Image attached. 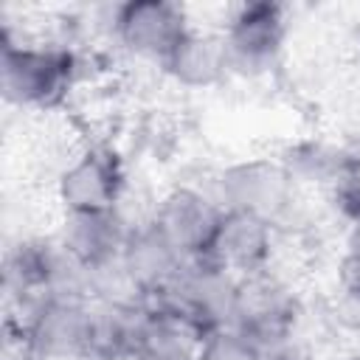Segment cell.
I'll list each match as a JSON object with an SVG mask.
<instances>
[{
    "label": "cell",
    "mask_w": 360,
    "mask_h": 360,
    "mask_svg": "<svg viewBox=\"0 0 360 360\" xmlns=\"http://www.w3.org/2000/svg\"><path fill=\"white\" fill-rule=\"evenodd\" d=\"M239 278L211 259H191L180 276L155 298H149L160 312L180 321L197 338L233 326Z\"/></svg>",
    "instance_id": "6da1fadb"
},
{
    "label": "cell",
    "mask_w": 360,
    "mask_h": 360,
    "mask_svg": "<svg viewBox=\"0 0 360 360\" xmlns=\"http://www.w3.org/2000/svg\"><path fill=\"white\" fill-rule=\"evenodd\" d=\"M76 62L65 48L3 42L0 82L3 96L17 107H56L73 84Z\"/></svg>",
    "instance_id": "7a4b0ae2"
},
{
    "label": "cell",
    "mask_w": 360,
    "mask_h": 360,
    "mask_svg": "<svg viewBox=\"0 0 360 360\" xmlns=\"http://www.w3.org/2000/svg\"><path fill=\"white\" fill-rule=\"evenodd\" d=\"M22 338L42 360H82L96 354L98 315L84 298H39L25 307Z\"/></svg>",
    "instance_id": "3957f363"
},
{
    "label": "cell",
    "mask_w": 360,
    "mask_h": 360,
    "mask_svg": "<svg viewBox=\"0 0 360 360\" xmlns=\"http://www.w3.org/2000/svg\"><path fill=\"white\" fill-rule=\"evenodd\" d=\"M222 39L231 56V70L242 76L270 73L278 65L287 39L284 8L276 3H245L228 20Z\"/></svg>",
    "instance_id": "277c9868"
},
{
    "label": "cell",
    "mask_w": 360,
    "mask_h": 360,
    "mask_svg": "<svg viewBox=\"0 0 360 360\" xmlns=\"http://www.w3.org/2000/svg\"><path fill=\"white\" fill-rule=\"evenodd\" d=\"M292 174L281 160H245L222 172L219 205L276 222L292 202Z\"/></svg>",
    "instance_id": "5b68a950"
},
{
    "label": "cell",
    "mask_w": 360,
    "mask_h": 360,
    "mask_svg": "<svg viewBox=\"0 0 360 360\" xmlns=\"http://www.w3.org/2000/svg\"><path fill=\"white\" fill-rule=\"evenodd\" d=\"M115 37L138 56L163 62L191 31L186 11L169 0H132L115 8Z\"/></svg>",
    "instance_id": "8992f818"
},
{
    "label": "cell",
    "mask_w": 360,
    "mask_h": 360,
    "mask_svg": "<svg viewBox=\"0 0 360 360\" xmlns=\"http://www.w3.org/2000/svg\"><path fill=\"white\" fill-rule=\"evenodd\" d=\"M222 214L225 208L219 200H211L197 188H174L160 200L152 225L191 262L208 256Z\"/></svg>",
    "instance_id": "52a82bcc"
},
{
    "label": "cell",
    "mask_w": 360,
    "mask_h": 360,
    "mask_svg": "<svg viewBox=\"0 0 360 360\" xmlns=\"http://www.w3.org/2000/svg\"><path fill=\"white\" fill-rule=\"evenodd\" d=\"M298 301L287 284H281L267 270L239 278L236 290V309H233V329L245 332L248 338L267 343L284 338L295 329Z\"/></svg>",
    "instance_id": "ba28073f"
},
{
    "label": "cell",
    "mask_w": 360,
    "mask_h": 360,
    "mask_svg": "<svg viewBox=\"0 0 360 360\" xmlns=\"http://www.w3.org/2000/svg\"><path fill=\"white\" fill-rule=\"evenodd\" d=\"M124 186V172L112 152L90 149L79 155L59 177V197L68 214L112 211Z\"/></svg>",
    "instance_id": "9c48e42d"
},
{
    "label": "cell",
    "mask_w": 360,
    "mask_h": 360,
    "mask_svg": "<svg viewBox=\"0 0 360 360\" xmlns=\"http://www.w3.org/2000/svg\"><path fill=\"white\" fill-rule=\"evenodd\" d=\"M129 228L118 217V211H87V214H68L59 245L68 250L73 262L84 270L98 273L121 262V253L129 239Z\"/></svg>",
    "instance_id": "30bf717a"
},
{
    "label": "cell",
    "mask_w": 360,
    "mask_h": 360,
    "mask_svg": "<svg viewBox=\"0 0 360 360\" xmlns=\"http://www.w3.org/2000/svg\"><path fill=\"white\" fill-rule=\"evenodd\" d=\"M270 250H273V222L242 211H225L205 259L225 267L236 278H245L267 270Z\"/></svg>",
    "instance_id": "8fae6325"
},
{
    "label": "cell",
    "mask_w": 360,
    "mask_h": 360,
    "mask_svg": "<svg viewBox=\"0 0 360 360\" xmlns=\"http://www.w3.org/2000/svg\"><path fill=\"white\" fill-rule=\"evenodd\" d=\"M186 256L149 222L129 233L127 248L121 253V270L138 295L155 298L160 295L186 267Z\"/></svg>",
    "instance_id": "7c38bea8"
},
{
    "label": "cell",
    "mask_w": 360,
    "mask_h": 360,
    "mask_svg": "<svg viewBox=\"0 0 360 360\" xmlns=\"http://www.w3.org/2000/svg\"><path fill=\"white\" fill-rule=\"evenodd\" d=\"M166 73L183 87H214L231 73V56L222 34L188 31L177 48L163 59Z\"/></svg>",
    "instance_id": "4fadbf2b"
},
{
    "label": "cell",
    "mask_w": 360,
    "mask_h": 360,
    "mask_svg": "<svg viewBox=\"0 0 360 360\" xmlns=\"http://www.w3.org/2000/svg\"><path fill=\"white\" fill-rule=\"evenodd\" d=\"M352 152L338 149L332 143L323 141H304L287 149V158L281 160L287 166V172L292 174V180H307V183H321V186H332L335 177L343 172V166L349 163Z\"/></svg>",
    "instance_id": "5bb4252c"
},
{
    "label": "cell",
    "mask_w": 360,
    "mask_h": 360,
    "mask_svg": "<svg viewBox=\"0 0 360 360\" xmlns=\"http://www.w3.org/2000/svg\"><path fill=\"white\" fill-rule=\"evenodd\" d=\"M197 360H264V357H262L259 340L228 326V329H219V332H211L208 338H202Z\"/></svg>",
    "instance_id": "9a60e30c"
},
{
    "label": "cell",
    "mask_w": 360,
    "mask_h": 360,
    "mask_svg": "<svg viewBox=\"0 0 360 360\" xmlns=\"http://www.w3.org/2000/svg\"><path fill=\"white\" fill-rule=\"evenodd\" d=\"M329 191H332V200H335L338 211L346 219H352V225H357L360 222V155L349 158V163L335 177Z\"/></svg>",
    "instance_id": "2e32d148"
},
{
    "label": "cell",
    "mask_w": 360,
    "mask_h": 360,
    "mask_svg": "<svg viewBox=\"0 0 360 360\" xmlns=\"http://www.w3.org/2000/svg\"><path fill=\"white\" fill-rule=\"evenodd\" d=\"M340 276H343L346 292L360 301V222L352 228V236L346 242V256H343Z\"/></svg>",
    "instance_id": "e0dca14e"
},
{
    "label": "cell",
    "mask_w": 360,
    "mask_h": 360,
    "mask_svg": "<svg viewBox=\"0 0 360 360\" xmlns=\"http://www.w3.org/2000/svg\"><path fill=\"white\" fill-rule=\"evenodd\" d=\"M262 357L264 360H309V352L295 338V332H290L284 338H276V340L262 343Z\"/></svg>",
    "instance_id": "ac0fdd59"
},
{
    "label": "cell",
    "mask_w": 360,
    "mask_h": 360,
    "mask_svg": "<svg viewBox=\"0 0 360 360\" xmlns=\"http://www.w3.org/2000/svg\"><path fill=\"white\" fill-rule=\"evenodd\" d=\"M22 360H42V357H37V354H25Z\"/></svg>",
    "instance_id": "d6986e66"
},
{
    "label": "cell",
    "mask_w": 360,
    "mask_h": 360,
    "mask_svg": "<svg viewBox=\"0 0 360 360\" xmlns=\"http://www.w3.org/2000/svg\"><path fill=\"white\" fill-rule=\"evenodd\" d=\"M352 360H360V357H352Z\"/></svg>",
    "instance_id": "ffe728a7"
}]
</instances>
